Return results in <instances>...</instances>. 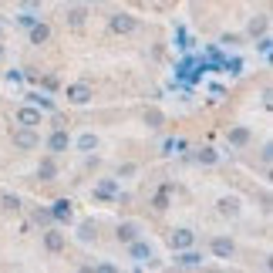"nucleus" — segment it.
Returning a JSON list of instances; mask_svg holds the SVG:
<instances>
[{
  "label": "nucleus",
  "mask_w": 273,
  "mask_h": 273,
  "mask_svg": "<svg viewBox=\"0 0 273 273\" xmlns=\"http://www.w3.org/2000/svg\"><path fill=\"white\" fill-rule=\"evenodd\" d=\"M246 138H250V132H246V128H236V132H229V142H233V145H243Z\"/></svg>",
  "instance_id": "18"
},
{
  "label": "nucleus",
  "mask_w": 273,
  "mask_h": 273,
  "mask_svg": "<svg viewBox=\"0 0 273 273\" xmlns=\"http://www.w3.org/2000/svg\"><path fill=\"white\" fill-rule=\"evenodd\" d=\"M199 159H203V162H216V152H213V148H203Z\"/></svg>",
  "instance_id": "21"
},
{
  "label": "nucleus",
  "mask_w": 273,
  "mask_h": 273,
  "mask_svg": "<svg viewBox=\"0 0 273 273\" xmlns=\"http://www.w3.org/2000/svg\"><path fill=\"white\" fill-rule=\"evenodd\" d=\"M51 216L61 219V223H68V219H71V203H68V199H57L54 209H51Z\"/></svg>",
  "instance_id": "7"
},
{
  "label": "nucleus",
  "mask_w": 273,
  "mask_h": 273,
  "mask_svg": "<svg viewBox=\"0 0 273 273\" xmlns=\"http://www.w3.org/2000/svg\"><path fill=\"white\" fill-rule=\"evenodd\" d=\"M68 102L71 105H88L91 102V88L88 84H71L68 88Z\"/></svg>",
  "instance_id": "3"
},
{
  "label": "nucleus",
  "mask_w": 273,
  "mask_h": 273,
  "mask_svg": "<svg viewBox=\"0 0 273 273\" xmlns=\"http://www.w3.org/2000/svg\"><path fill=\"white\" fill-rule=\"evenodd\" d=\"M145 122H148L152 128H159V125H162V115H159V112H148V115H145Z\"/></svg>",
  "instance_id": "20"
},
{
  "label": "nucleus",
  "mask_w": 273,
  "mask_h": 273,
  "mask_svg": "<svg viewBox=\"0 0 273 273\" xmlns=\"http://www.w3.org/2000/svg\"><path fill=\"white\" fill-rule=\"evenodd\" d=\"M41 179H54V162H41Z\"/></svg>",
  "instance_id": "19"
},
{
  "label": "nucleus",
  "mask_w": 273,
  "mask_h": 273,
  "mask_svg": "<svg viewBox=\"0 0 273 273\" xmlns=\"http://www.w3.org/2000/svg\"><path fill=\"white\" fill-rule=\"evenodd\" d=\"M219 213H223V216H236V199H223V203H219Z\"/></svg>",
  "instance_id": "17"
},
{
  "label": "nucleus",
  "mask_w": 273,
  "mask_h": 273,
  "mask_svg": "<svg viewBox=\"0 0 273 273\" xmlns=\"http://www.w3.org/2000/svg\"><path fill=\"white\" fill-rule=\"evenodd\" d=\"M0 61H4V44H0Z\"/></svg>",
  "instance_id": "24"
},
{
  "label": "nucleus",
  "mask_w": 273,
  "mask_h": 273,
  "mask_svg": "<svg viewBox=\"0 0 273 273\" xmlns=\"http://www.w3.org/2000/svg\"><path fill=\"white\" fill-rule=\"evenodd\" d=\"M179 266H186V270H196V266H203V256H199V253H193V250H182V256L179 260Z\"/></svg>",
  "instance_id": "5"
},
{
  "label": "nucleus",
  "mask_w": 273,
  "mask_h": 273,
  "mask_svg": "<svg viewBox=\"0 0 273 273\" xmlns=\"http://www.w3.org/2000/svg\"><path fill=\"white\" fill-rule=\"evenodd\" d=\"M84 17H88V14L81 11V7H74V11L68 14V24H71V27H81V24H84Z\"/></svg>",
  "instance_id": "15"
},
{
  "label": "nucleus",
  "mask_w": 273,
  "mask_h": 273,
  "mask_svg": "<svg viewBox=\"0 0 273 273\" xmlns=\"http://www.w3.org/2000/svg\"><path fill=\"white\" fill-rule=\"evenodd\" d=\"M37 142H41V138L34 135V128H31V125H24V128L14 132V145H17V148H37Z\"/></svg>",
  "instance_id": "1"
},
{
  "label": "nucleus",
  "mask_w": 273,
  "mask_h": 273,
  "mask_svg": "<svg viewBox=\"0 0 273 273\" xmlns=\"http://www.w3.org/2000/svg\"><path fill=\"white\" fill-rule=\"evenodd\" d=\"M17 206H21V203H17V196H4V209H17Z\"/></svg>",
  "instance_id": "22"
},
{
  "label": "nucleus",
  "mask_w": 273,
  "mask_h": 273,
  "mask_svg": "<svg viewBox=\"0 0 273 273\" xmlns=\"http://www.w3.org/2000/svg\"><path fill=\"white\" fill-rule=\"evenodd\" d=\"M135 236H138V226H135V223H125V226L118 229V239H122V243H132Z\"/></svg>",
  "instance_id": "12"
},
{
  "label": "nucleus",
  "mask_w": 273,
  "mask_h": 273,
  "mask_svg": "<svg viewBox=\"0 0 273 273\" xmlns=\"http://www.w3.org/2000/svg\"><path fill=\"white\" fill-rule=\"evenodd\" d=\"M193 243H196L193 229H179V233H172V246H175V250H189Z\"/></svg>",
  "instance_id": "4"
},
{
  "label": "nucleus",
  "mask_w": 273,
  "mask_h": 273,
  "mask_svg": "<svg viewBox=\"0 0 273 273\" xmlns=\"http://www.w3.org/2000/svg\"><path fill=\"white\" fill-rule=\"evenodd\" d=\"M263 31H266V17H253L250 21V34L256 37V34H263Z\"/></svg>",
  "instance_id": "16"
},
{
  "label": "nucleus",
  "mask_w": 273,
  "mask_h": 273,
  "mask_svg": "<svg viewBox=\"0 0 273 273\" xmlns=\"http://www.w3.org/2000/svg\"><path fill=\"white\" fill-rule=\"evenodd\" d=\"M132 256H135V260H142V263H152V260H155V253H152V250H148V246H145V243H135V239H132Z\"/></svg>",
  "instance_id": "9"
},
{
  "label": "nucleus",
  "mask_w": 273,
  "mask_h": 273,
  "mask_svg": "<svg viewBox=\"0 0 273 273\" xmlns=\"http://www.w3.org/2000/svg\"><path fill=\"white\" fill-rule=\"evenodd\" d=\"M34 219H37V223H51L54 216H51V213H44V209H37V213H34Z\"/></svg>",
  "instance_id": "23"
},
{
  "label": "nucleus",
  "mask_w": 273,
  "mask_h": 273,
  "mask_svg": "<svg viewBox=\"0 0 273 273\" xmlns=\"http://www.w3.org/2000/svg\"><path fill=\"white\" fill-rule=\"evenodd\" d=\"M47 148H51V152H64V148H68V132H61V128H57L54 135L47 138Z\"/></svg>",
  "instance_id": "6"
},
{
  "label": "nucleus",
  "mask_w": 273,
  "mask_h": 273,
  "mask_svg": "<svg viewBox=\"0 0 273 273\" xmlns=\"http://www.w3.org/2000/svg\"><path fill=\"white\" fill-rule=\"evenodd\" d=\"M44 243H47V250H61V246H64V236H61V233H47L44 236Z\"/></svg>",
  "instance_id": "13"
},
{
  "label": "nucleus",
  "mask_w": 273,
  "mask_h": 273,
  "mask_svg": "<svg viewBox=\"0 0 273 273\" xmlns=\"http://www.w3.org/2000/svg\"><path fill=\"white\" fill-rule=\"evenodd\" d=\"M47 37H51V27H47V24H31V41H34V44H44Z\"/></svg>",
  "instance_id": "8"
},
{
  "label": "nucleus",
  "mask_w": 273,
  "mask_h": 273,
  "mask_svg": "<svg viewBox=\"0 0 273 273\" xmlns=\"http://www.w3.org/2000/svg\"><path fill=\"white\" fill-rule=\"evenodd\" d=\"M78 148H81V152H95V148H98V138H95V135H81Z\"/></svg>",
  "instance_id": "14"
},
{
  "label": "nucleus",
  "mask_w": 273,
  "mask_h": 273,
  "mask_svg": "<svg viewBox=\"0 0 273 273\" xmlns=\"http://www.w3.org/2000/svg\"><path fill=\"white\" fill-rule=\"evenodd\" d=\"M213 253H216V256H223V260H226V256H233V243H229V239H213Z\"/></svg>",
  "instance_id": "10"
},
{
  "label": "nucleus",
  "mask_w": 273,
  "mask_h": 273,
  "mask_svg": "<svg viewBox=\"0 0 273 273\" xmlns=\"http://www.w3.org/2000/svg\"><path fill=\"white\" fill-rule=\"evenodd\" d=\"M17 122H21V125H37L41 115H37L34 108H21V112H17Z\"/></svg>",
  "instance_id": "11"
},
{
  "label": "nucleus",
  "mask_w": 273,
  "mask_h": 273,
  "mask_svg": "<svg viewBox=\"0 0 273 273\" xmlns=\"http://www.w3.org/2000/svg\"><path fill=\"white\" fill-rule=\"evenodd\" d=\"M138 24H135V17H128V14H118V17H112V31L115 34H132Z\"/></svg>",
  "instance_id": "2"
}]
</instances>
